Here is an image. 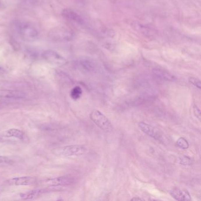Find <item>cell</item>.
<instances>
[{"label": "cell", "mask_w": 201, "mask_h": 201, "mask_svg": "<svg viewBox=\"0 0 201 201\" xmlns=\"http://www.w3.org/2000/svg\"><path fill=\"white\" fill-rule=\"evenodd\" d=\"M13 30L22 40L34 41L38 39L40 33L34 25L27 21H16L13 24Z\"/></svg>", "instance_id": "1"}, {"label": "cell", "mask_w": 201, "mask_h": 201, "mask_svg": "<svg viewBox=\"0 0 201 201\" xmlns=\"http://www.w3.org/2000/svg\"><path fill=\"white\" fill-rule=\"evenodd\" d=\"M90 117L96 126L105 132H110L113 130V126L109 119L100 111L98 110H93Z\"/></svg>", "instance_id": "2"}, {"label": "cell", "mask_w": 201, "mask_h": 201, "mask_svg": "<svg viewBox=\"0 0 201 201\" xmlns=\"http://www.w3.org/2000/svg\"><path fill=\"white\" fill-rule=\"evenodd\" d=\"M75 179L70 176H62L54 178H50L43 182V185L48 187L66 186L74 184Z\"/></svg>", "instance_id": "3"}, {"label": "cell", "mask_w": 201, "mask_h": 201, "mask_svg": "<svg viewBox=\"0 0 201 201\" xmlns=\"http://www.w3.org/2000/svg\"><path fill=\"white\" fill-rule=\"evenodd\" d=\"M85 151L86 148L82 145H70L62 147L60 154L67 157L78 156L83 155Z\"/></svg>", "instance_id": "4"}, {"label": "cell", "mask_w": 201, "mask_h": 201, "mask_svg": "<svg viewBox=\"0 0 201 201\" xmlns=\"http://www.w3.org/2000/svg\"><path fill=\"white\" fill-rule=\"evenodd\" d=\"M139 127L141 131L155 140H161L162 138V134L159 130L152 126L148 124L144 121H140L139 123Z\"/></svg>", "instance_id": "5"}, {"label": "cell", "mask_w": 201, "mask_h": 201, "mask_svg": "<svg viewBox=\"0 0 201 201\" xmlns=\"http://www.w3.org/2000/svg\"><path fill=\"white\" fill-rule=\"evenodd\" d=\"M170 195L175 199L179 201L191 200V197L188 191L178 188H174L169 191Z\"/></svg>", "instance_id": "6"}, {"label": "cell", "mask_w": 201, "mask_h": 201, "mask_svg": "<svg viewBox=\"0 0 201 201\" xmlns=\"http://www.w3.org/2000/svg\"><path fill=\"white\" fill-rule=\"evenodd\" d=\"M36 179L31 177H22L13 178L7 181V183L14 186H28L33 184Z\"/></svg>", "instance_id": "7"}, {"label": "cell", "mask_w": 201, "mask_h": 201, "mask_svg": "<svg viewBox=\"0 0 201 201\" xmlns=\"http://www.w3.org/2000/svg\"><path fill=\"white\" fill-rule=\"evenodd\" d=\"M0 96L9 99H21L26 97V94L24 91L17 90L3 89L0 90Z\"/></svg>", "instance_id": "8"}, {"label": "cell", "mask_w": 201, "mask_h": 201, "mask_svg": "<svg viewBox=\"0 0 201 201\" xmlns=\"http://www.w3.org/2000/svg\"><path fill=\"white\" fill-rule=\"evenodd\" d=\"M42 57L47 61L53 64L61 63L63 61L62 57L53 50H47L44 52L42 54Z\"/></svg>", "instance_id": "9"}, {"label": "cell", "mask_w": 201, "mask_h": 201, "mask_svg": "<svg viewBox=\"0 0 201 201\" xmlns=\"http://www.w3.org/2000/svg\"><path fill=\"white\" fill-rule=\"evenodd\" d=\"M49 37L53 41H60L66 40L67 33L63 28L53 29L49 33Z\"/></svg>", "instance_id": "10"}, {"label": "cell", "mask_w": 201, "mask_h": 201, "mask_svg": "<svg viewBox=\"0 0 201 201\" xmlns=\"http://www.w3.org/2000/svg\"><path fill=\"white\" fill-rule=\"evenodd\" d=\"M62 16L68 20L72 21H74L78 24H83V19L82 17L77 14L76 11H73L71 9H64L62 11Z\"/></svg>", "instance_id": "11"}, {"label": "cell", "mask_w": 201, "mask_h": 201, "mask_svg": "<svg viewBox=\"0 0 201 201\" xmlns=\"http://www.w3.org/2000/svg\"><path fill=\"white\" fill-rule=\"evenodd\" d=\"M153 73L156 77L162 80L170 81V82H173L176 80V77L173 76V75H172L171 73H169L168 71L162 70V69L155 68L153 70Z\"/></svg>", "instance_id": "12"}, {"label": "cell", "mask_w": 201, "mask_h": 201, "mask_svg": "<svg viewBox=\"0 0 201 201\" xmlns=\"http://www.w3.org/2000/svg\"><path fill=\"white\" fill-rule=\"evenodd\" d=\"M47 191L45 189H34V190L27 192L26 193H21L20 198L22 200H30V199H33L40 196V195L45 193Z\"/></svg>", "instance_id": "13"}, {"label": "cell", "mask_w": 201, "mask_h": 201, "mask_svg": "<svg viewBox=\"0 0 201 201\" xmlns=\"http://www.w3.org/2000/svg\"><path fill=\"white\" fill-rule=\"evenodd\" d=\"M7 136L15 137L19 139H22L24 138V133L20 129H11L7 132Z\"/></svg>", "instance_id": "14"}, {"label": "cell", "mask_w": 201, "mask_h": 201, "mask_svg": "<svg viewBox=\"0 0 201 201\" xmlns=\"http://www.w3.org/2000/svg\"><path fill=\"white\" fill-rule=\"evenodd\" d=\"M83 91L82 88L80 86H75L70 92V96L72 99L74 100H77L79 99L82 95Z\"/></svg>", "instance_id": "15"}, {"label": "cell", "mask_w": 201, "mask_h": 201, "mask_svg": "<svg viewBox=\"0 0 201 201\" xmlns=\"http://www.w3.org/2000/svg\"><path fill=\"white\" fill-rule=\"evenodd\" d=\"M177 146L182 149H187L189 147V144L188 140L184 137H179L177 141Z\"/></svg>", "instance_id": "16"}, {"label": "cell", "mask_w": 201, "mask_h": 201, "mask_svg": "<svg viewBox=\"0 0 201 201\" xmlns=\"http://www.w3.org/2000/svg\"><path fill=\"white\" fill-rule=\"evenodd\" d=\"M80 66L82 68L87 71L93 70L94 69V66L92 63L87 60H82L80 61Z\"/></svg>", "instance_id": "17"}, {"label": "cell", "mask_w": 201, "mask_h": 201, "mask_svg": "<svg viewBox=\"0 0 201 201\" xmlns=\"http://www.w3.org/2000/svg\"><path fill=\"white\" fill-rule=\"evenodd\" d=\"M193 163V159L189 156H183L179 158V163L182 165H191Z\"/></svg>", "instance_id": "18"}, {"label": "cell", "mask_w": 201, "mask_h": 201, "mask_svg": "<svg viewBox=\"0 0 201 201\" xmlns=\"http://www.w3.org/2000/svg\"><path fill=\"white\" fill-rule=\"evenodd\" d=\"M189 82L199 89L201 88V82L199 79L193 77H191L189 78Z\"/></svg>", "instance_id": "19"}, {"label": "cell", "mask_w": 201, "mask_h": 201, "mask_svg": "<svg viewBox=\"0 0 201 201\" xmlns=\"http://www.w3.org/2000/svg\"><path fill=\"white\" fill-rule=\"evenodd\" d=\"M10 102V100L9 98H7L5 97H3L0 96V108L4 107L7 106Z\"/></svg>", "instance_id": "20"}, {"label": "cell", "mask_w": 201, "mask_h": 201, "mask_svg": "<svg viewBox=\"0 0 201 201\" xmlns=\"http://www.w3.org/2000/svg\"><path fill=\"white\" fill-rule=\"evenodd\" d=\"M193 113L195 114V116L198 118V119L200 120V116H201V114H200V109L197 106L194 105L193 106Z\"/></svg>", "instance_id": "21"}, {"label": "cell", "mask_w": 201, "mask_h": 201, "mask_svg": "<svg viewBox=\"0 0 201 201\" xmlns=\"http://www.w3.org/2000/svg\"><path fill=\"white\" fill-rule=\"evenodd\" d=\"M11 162V160L5 156H0V163H10Z\"/></svg>", "instance_id": "22"}, {"label": "cell", "mask_w": 201, "mask_h": 201, "mask_svg": "<svg viewBox=\"0 0 201 201\" xmlns=\"http://www.w3.org/2000/svg\"><path fill=\"white\" fill-rule=\"evenodd\" d=\"M5 73H6L5 69L4 68H3L2 67L0 66V76H1V75L4 74Z\"/></svg>", "instance_id": "23"}, {"label": "cell", "mask_w": 201, "mask_h": 201, "mask_svg": "<svg viewBox=\"0 0 201 201\" xmlns=\"http://www.w3.org/2000/svg\"><path fill=\"white\" fill-rule=\"evenodd\" d=\"M131 200H142L143 199H142L140 198H139V197H135V198H132Z\"/></svg>", "instance_id": "24"}, {"label": "cell", "mask_w": 201, "mask_h": 201, "mask_svg": "<svg viewBox=\"0 0 201 201\" xmlns=\"http://www.w3.org/2000/svg\"><path fill=\"white\" fill-rule=\"evenodd\" d=\"M3 140V139L1 137H0V142H1Z\"/></svg>", "instance_id": "25"}]
</instances>
